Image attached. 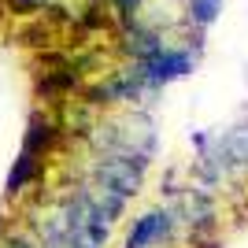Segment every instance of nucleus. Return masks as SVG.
<instances>
[{
    "instance_id": "1",
    "label": "nucleus",
    "mask_w": 248,
    "mask_h": 248,
    "mask_svg": "<svg viewBox=\"0 0 248 248\" xmlns=\"http://www.w3.org/2000/svg\"><path fill=\"white\" fill-rule=\"evenodd\" d=\"M145 167H148V152H115L104 155L96 163V182L123 197H137L141 182H145Z\"/></svg>"
},
{
    "instance_id": "2",
    "label": "nucleus",
    "mask_w": 248,
    "mask_h": 248,
    "mask_svg": "<svg viewBox=\"0 0 248 248\" xmlns=\"http://www.w3.org/2000/svg\"><path fill=\"white\" fill-rule=\"evenodd\" d=\"M137 71L145 74L148 89H159V85H167V82H174V78L193 71V56H189L186 48H167V45H159L148 60L137 63Z\"/></svg>"
},
{
    "instance_id": "3",
    "label": "nucleus",
    "mask_w": 248,
    "mask_h": 248,
    "mask_svg": "<svg viewBox=\"0 0 248 248\" xmlns=\"http://www.w3.org/2000/svg\"><path fill=\"white\" fill-rule=\"evenodd\" d=\"M174 233V215L170 211H148L134 222L130 237H126V248H152V245H163L167 237Z\"/></svg>"
},
{
    "instance_id": "4",
    "label": "nucleus",
    "mask_w": 248,
    "mask_h": 248,
    "mask_svg": "<svg viewBox=\"0 0 248 248\" xmlns=\"http://www.w3.org/2000/svg\"><path fill=\"white\" fill-rule=\"evenodd\" d=\"M56 137H60V126L52 115H33L30 126H26V137H22V148L33 155H45L52 145H56Z\"/></svg>"
},
{
    "instance_id": "5",
    "label": "nucleus",
    "mask_w": 248,
    "mask_h": 248,
    "mask_svg": "<svg viewBox=\"0 0 248 248\" xmlns=\"http://www.w3.org/2000/svg\"><path fill=\"white\" fill-rule=\"evenodd\" d=\"M37 174H41V155H33V152H26V148H22L19 159H15V167H11V174H8L4 193H8V197H19V193L30 186Z\"/></svg>"
},
{
    "instance_id": "6",
    "label": "nucleus",
    "mask_w": 248,
    "mask_h": 248,
    "mask_svg": "<svg viewBox=\"0 0 248 248\" xmlns=\"http://www.w3.org/2000/svg\"><path fill=\"white\" fill-rule=\"evenodd\" d=\"M222 11V0H189V22L193 26H211Z\"/></svg>"
},
{
    "instance_id": "7",
    "label": "nucleus",
    "mask_w": 248,
    "mask_h": 248,
    "mask_svg": "<svg viewBox=\"0 0 248 248\" xmlns=\"http://www.w3.org/2000/svg\"><path fill=\"white\" fill-rule=\"evenodd\" d=\"M115 8H119V15H123V19H130V15L141 8V0H115Z\"/></svg>"
},
{
    "instance_id": "8",
    "label": "nucleus",
    "mask_w": 248,
    "mask_h": 248,
    "mask_svg": "<svg viewBox=\"0 0 248 248\" xmlns=\"http://www.w3.org/2000/svg\"><path fill=\"white\" fill-rule=\"evenodd\" d=\"M4 248H33V245H30V241H26V237H15V241H8V245H4Z\"/></svg>"
},
{
    "instance_id": "9",
    "label": "nucleus",
    "mask_w": 248,
    "mask_h": 248,
    "mask_svg": "<svg viewBox=\"0 0 248 248\" xmlns=\"http://www.w3.org/2000/svg\"><path fill=\"white\" fill-rule=\"evenodd\" d=\"M0 226H4V215H0Z\"/></svg>"
}]
</instances>
